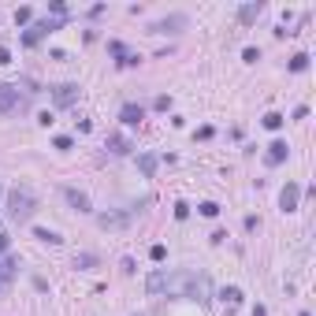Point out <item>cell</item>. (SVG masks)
I'll list each match as a JSON object with an SVG mask.
<instances>
[{
	"label": "cell",
	"instance_id": "obj_5",
	"mask_svg": "<svg viewBox=\"0 0 316 316\" xmlns=\"http://www.w3.org/2000/svg\"><path fill=\"white\" fill-rule=\"evenodd\" d=\"M63 201L75 212H93V205H90V193H82V190H75V186H63Z\"/></svg>",
	"mask_w": 316,
	"mask_h": 316
},
{
	"label": "cell",
	"instance_id": "obj_2",
	"mask_svg": "<svg viewBox=\"0 0 316 316\" xmlns=\"http://www.w3.org/2000/svg\"><path fill=\"white\" fill-rule=\"evenodd\" d=\"M33 212H37V201H33L30 190H11V193H8V216H11V220L26 223Z\"/></svg>",
	"mask_w": 316,
	"mask_h": 316
},
{
	"label": "cell",
	"instance_id": "obj_15",
	"mask_svg": "<svg viewBox=\"0 0 316 316\" xmlns=\"http://www.w3.org/2000/svg\"><path fill=\"white\" fill-rule=\"evenodd\" d=\"M33 238H41V242H49V246H60V242H63V238H60L56 231H49V227H37V231H33Z\"/></svg>",
	"mask_w": 316,
	"mask_h": 316
},
{
	"label": "cell",
	"instance_id": "obj_4",
	"mask_svg": "<svg viewBox=\"0 0 316 316\" xmlns=\"http://www.w3.org/2000/svg\"><path fill=\"white\" fill-rule=\"evenodd\" d=\"M134 220V212H100L97 216V223L104 227V231H123L126 223Z\"/></svg>",
	"mask_w": 316,
	"mask_h": 316
},
{
	"label": "cell",
	"instance_id": "obj_7",
	"mask_svg": "<svg viewBox=\"0 0 316 316\" xmlns=\"http://www.w3.org/2000/svg\"><path fill=\"white\" fill-rule=\"evenodd\" d=\"M52 97H56L60 108H67V104H75V100H78V86H75V82H63V86H56V90H52Z\"/></svg>",
	"mask_w": 316,
	"mask_h": 316
},
{
	"label": "cell",
	"instance_id": "obj_12",
	"mask_svg": "<svg viewBox=\"0 0 316 316\" xmlns=\"http://www.w3.org/2000/svg\"><path fill=\"white\" fill-rule=\"evenodd\" d=\"M108 149L116 153V157H123V153H130V142H126L123 134H112V138H108Z\"/></svg>",
	"mask_w": 316,
	"mask_h": 316
},
{
	"label": "cell",
	"instance_id": "obj_21",
	"mask_svg": "<svg viewBox=\"0 0 316 316\" xmlns=\"http://www.w3.org/2000/svg\"><path fill=\"white\" fill-rule=\"evenodd\" d=\"M30 19H33V11H30V8H19V11H15V23H19V26H26Z\"/></svg>",
	"mask_w": 316,
	"mask_h": 316
},
{
	"label": "cell",
	"instance_id": "obj_27",
	"mask_svg": "<svg viewBox=\"0 0 316 316\" xmlns=\"http://www.w3.org/2000/svg\"><path fill=\"white\" fill-rule=\"evenodd\" d=\"M253 316H264V305H257V309H253Z\"/></svg>",
	"mask_w": 316,
	"mask_h": 316
},
{
	"label": "cell",
	"instance_id": "obj_16",
	"mask_svg": "<svg viewBox=\"0 0 316 316\" xmlns=\"http://www.w3.org/2000/svg\"><path fill=\"white\" fill-rule=\"evenodd\" d=\"M157 164H160V160L153 157V153H145V157H138V167H142V175H153V171H157Z\"/></svg>",
	"mask_w": 316,
	"mask_h": 316
},
{
	"label": "cell",
	"instance_id": "obj_1",
	"mask_svg": "<svg viewBox=\"0 0 316 316\" xmlns=\"http://www.w3.org/2000/svg\"><path fill=\"white\" fill-rule=\"evenodd\" d=\"M167 298H197L208 301V279L197 272H167V283H164Z\"/></svg>",
	"mask_w": 316,
	"mask_h": 316
},
{
	"label": "cell",
	"instance_id": "obj_6",
	"mask_svg": "<svg viewBox=\"0 0 316 316\" xmlns=\"http://www.w3.org/2000/svg\"><path fill=\"white\" fill-rule=\"evenodd\" d=\"M298 201H301V186H298V183H286L283 193H279V208H283V212H294V208H298Z\"/></svg>",
	"mask_w": 316,
	"mask_h": 316
},
{
	"label": "cell",
	"instance_id": "obj_14",
	"mask_svg": "<svg viewBox=\"0 0 316 316\" xmlns=\"http://www.w3.org/2000/svg\"><path fill=\"white\" fill-rule=\"evenodd\" d=\"M257 15H260V4H242V8H238V19H242V23H253Z\"/></svg>",
	"mask_w": 316,
	"mask_h": 316
},
{
	"label": "cell",
	"instance_id": "obj_22",
	"mask_svg": "<svg viewBox=\"0 0 316 316\" xmlns=\"http://www.w3.org/2000/svg\"><path fill=\"white\" fill-rule=\"evenodd\" d=\"M201 216H220V205L216 201H205V205H201Z\"/></svg>",
	"mask_w": 316,
	"mask_h": 316
},
{
	"label": "cell",
	"instance_id": "obj_26",
	"mask_svg": "<svg viewBox=\"0 0 316 316\" xmlns=\"http://www.w3.org/2000/svg\"><path fill=\"white\" fill-rule=\"evenodd\" d=\"M0 63H11V52L4 49V45H0Z\"/></svg>",
	"mask_w": 316,
	"mask_h": 316
},
{
	"label": "cell",
	"instance_id": "obj_8",
	"mask_svg": "<svg viewBox=\"0 0 316 316\" xmlns=\"http://www.w3.org/2000/svg\"><path fill=\"white\" fill-rule=\"evenodd\" d=\"M119 119H123L126 126H134V123H142V119H145V108H142V104H123Z\"/></svg>",
	"mask_w": 316,
	"mask_h": 316
},
{
	"label": "cell",
	"instance_id": "obj_23",
	"mask_svg": "<svg viewBox=\"0 0 316 316\" xmlns=\"http://www.w3.org/2000/svg\"><path fill=\"white\" fill-rule=\"evenodd\" d=\"M149 257H153V260H164V257H167V250H164V246H153Z\"/></svg>",
	"mask_w": 316,
	"mask_h": 316
},
{
	"label": "cell",
	"instance_id": "obj_17",
	"mask_svg": "<svg viewBox=\"0 0 316 316\" xmlns=\"http://www.w3.org/2000/svg\"><path fill=\"white\" fill-rule=\"evenodd\" d=\"M223 301H227L231 309H238V305H242V290H238V286H227V290H223Z\"/></svg>",
	"mask_w": 316,
	"mask_h": 316
},
{
	"label": "cell",
	"instance_id": "obj_19",
	"mask_svg": "<svg viewBox=\"0 0 316 316\" xmlns=\"http://www.w3.org/2000/svg\"><path fill=\"white\" fill-rule=\"evenodd\" d=\"M93 264H97L93 253H78V257H75V268H93Z\"/></svg>",
	"mask_w": 316,
	"mask_h": 316
},
{
	"label": "cell",
	"instance_id": "obj_9",
	"mask_svg": "<svg viewBox=\"0 0 316 316\" xmlns=\"http://www.w3.org/2000/svg\"><path fill=\"white\" fill-rule=\"evenodd\" d=\"M164 283H167V272H164V268H157V272L145 279V290H149V294H164Z\"/></svg>",
	"mask_w": 316,
	"mask_h": 316
},
{
	"label": "cell",
	"instance_id": "obj_25",
	"mask_svg": "<svg viewBox=\"0 0 316 316\" xmlns=\"http://www.w3.org/2000/svg\"><path fill=\"white\" fill-rule=\"evenodd\" d=\"M8 246H11V238H8L4 231H0V253H8Z\"/></svg>",
	"mask_w": 316,
	"mask_h": 316
},
{
	"label": "cell",
	"instance_id": "obj_10",
	"mask_svg": "<svg viewBox=\"0 0 316 316\" xmlns=\"http://www.w3.org/2000/svg\"><path fill=\"white\" fill-rule=\"evenodd\" d=\"M183 23H186V15H167V19H160V23L153 26V30H157V33H175Z\"/></svg>",
	"mask_w": 316,
	"mask_h": 316
},
{
	"label": "cell",
	"instance_id": "obj_13",
	"mask_svg": "<svg viewBox=\"0 0 316 316\" xmlns=\"http://www.w3.org/2000/svg\"><path fill=\"white\" fill-rule=\"evenodd\" d=\"M11 272H15V260H11V257H0V290H4V283L11 279Z\"/></svg>",
	"mask_w": 316,
	"mask_h": 316
},
{
	"label": "cell",
	"instance_id": "obj_18",
	"mask_svg": "<svg viewBox=\"0 0 316 316\" xmlns=\"http://www.w3.org/2000/svg\"><path fill=\"white\" fill-rule=\"evenodd\" d=\"M264 126H268V130H279V126H283V116H279V112H268V116H264Z\"/></svg>",
	"mask_w": 316,
	"mask_h": 316
},
{
	"label": "cell",
	"instance_id": "obj_28",
	"mask_svg": "<svg viewBox=\"0 0 316 316\" xmlns=\"http://www.w3.org/2000/svg\"><path fill=\"white\" fill-rule=\"evenodd\" d=\"M301 316H309V313H301Z\"/></svg>",
	"mask_w": 316,
	"mask_h": 316
},
{
	"label": "cell",
	"instance_id": "obj_24",
	"mask_svg": "<svg viewBox=\"0 0 316 316\" xmlns=\"http://www.w3.org/2000/svg\"><path fill=\"white\" fill-rule=\"evenodd\" d=\"M71 145H75V142H71L67 134H60V138H56V149H71Z\"/></svg>",
	"mask_w": 316,
	"mask_h": 316
},
{
	"label": "cell",
	"instance_id": "obj_20",
	"mask_svg": "<svg viewBox=\"0 0 316 316\" xmlns=\"http://www.w3.org/2000/svg\"><path fill=\"white\" fill-rule=\"evenodd\" d=\"M305 67H309V56H305V52H298V56L290 60V71H305Z\"/></svg>",
	"mask_w": 316,
	"mask_h": 316
},
{
	"label": "cell",
	"instance_id": "obj_11",
	"mask_svg": "<svg viewBox=\"0 0 316 316\" xmlns=\"http://www.w3.org/2000/svg\"><path fill=\"white\" fill-rule=\"evenodd\" d=\"M286 160V142H272L268 145V164H283Z\"/></svg>",
	"mask_w": 316,
	"mask_h": 316
},
{
	"label": "cell",
	"instance_id": "obj_3",
	"mask_svg": "<svg viewBox=\"0 0 316 316\" xmlns=\"http://www.w3.org/2000/svg\"><path fill=\"white\" fill-rule=\"evenodd\" d=\"M26 97L19 93V86H0V116H11V112H23Z\"/></svg>",
	"mask_w": 316,
	"mask_h": 316
}]
</instances>
